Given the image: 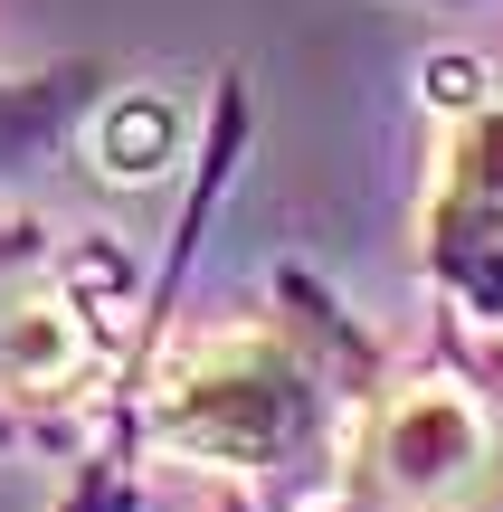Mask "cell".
I'll list each match as a JSON object with an SVG mask.
<instances>
[{
	"mask_svg": "<svg viewBox=\"0 0 503 512\" xmlns=\"http://www.w3.org/2000/svg\"><path fill=\"white\" fill-rule=\"evenodd\" d=\"M342 512H503V380L494 370L380 380L342 446Z\"/></svg>",
	"mask_w": 503,
	"mask_h": 512,
	"instance_id": "7a4b0ae2",
	"label": "cell"
},
{
	"mask_svg": "<svg viewBox=\"0 0 503 512\" xmlns=\"http://www.w3.org/2000/svg\"><path fill=\"white\" fill-rule=\"evenodd\" d=\"M171 143H181V114L171 105H133V124H124V105L95 124V162L114 171V181H152V171L171 162Z\"/></svg>",
	"mask_w": 503,
	"mask_h": 512,
	"instance_id": "5b68a950",
	"label": "cell"
},
{
	"mask_svg": "<svg viewBox=\"0 0 503 512\" xmlns=\"http://www.w3.org/2000/svg\"><path fill=\"white\" fill-rule=\"evenodd\" d=\"M466 67H437L447 143H437V190L418 219V266L437 275L456 313L503 323V76L456 86Z\"/></svg>",
	"mask_w": 503,
	"mask_h": 512,
	"instance_id": "277c9868",
	"label": "cell"
},
{
	"mask_svg": "<svg viewBox=\"0 0 503 512\" xmlns=\"http://www.w3.org/2000/svg\"><path fill=\"white\" fill-rule=\"evenodd\" d=\"M361 408H371V342L333 313H257L181 342L143 380V437L171 465L219 475H342Z\"/></svg>",
	"mask_w": 503,
	"mask_h": 512,
	"instance_id": "6da1fadb",
	"label": "cell"
},
{
	"mask_svg": "<svg viewBox=\"0 0 503 512\" xmlns=\"http://www.w3.org/2000/svg\"><path fill=\"white\" fill-rule=\"evenodd\" d=\"M105 370H114V332L76 256L38 219H0V427H48L86 408Z\"/></svg>",
	"mask_w": 503,
	"mask_h": 512,
	"instance_id": "3957f363",
	"label": "cell"
}]
</instances>
